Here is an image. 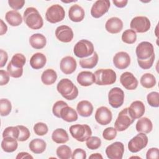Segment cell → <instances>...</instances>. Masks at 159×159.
Instances as JSON below:
<instances>
[{
	"instance_id": "6da1fadb",
	"label": "cell",
	"mask_w": 159,
	"mask_h": 159,
	"mask_svg": "<svg viewBox=\"0 0 159 159\" xmlns=\"http://www.w3.org/2000/svg\"><path fill=\"white\" fill-rule=\"evenodd\" d=\"M137 62L143 70L150 68L155 61V52L152 43L143 41L138 44L135 49Z\"/></svg>"
},
{
	"instance_id": "7a4b0ae2",
	"label": "cell",
	"mask_w": 159,
	"mask_h": 159,
	"mask_svg": "<svg viewBox=\"0 0 159 159\" xmlns=\"http://www.w3.org/2000/svg\"><path fill=\"white\" fill-rule=\"evenodd\" d=\"M23 20L27 26L33 30L40 29L43 25L42 17L39 11L34 7L25 9L23 14Z\"/></svg>"
},
{
	"instance_id": "3957f363",
	"label": "cell",
	"mask_w": 159,
	"mask_h": 159,
	"mask_svg": "<svg viewBox=\"0 0 159 159\" xmlns=\"http://www.w3.org/2000/svg\"><path fill=\"white\" fill-rule=\"evenodd\" d=\"M57 89L63 98L69 101L76 99L78 95V88L68 78L61 79L57 84Z\"/></svg>"
},
{
	"instance_id": "277c9868",
	"label": "cell",
	"mask_w": 159,
	"mask_h": 159,
	"mask_svg": "<svg viewBox=\"0 0 159 159\" xmlns=\"http://www.w3.org/2000/svg\"><path fill=\"white\" fill-rule=\"evenodd\" d=\"M95 83L99 86L111 85L114 84L117 78L116 72L109 68L99 69L94 73Z\"/></svg>"
},
{
	"instance_id": "5b68a950",
	"label": "cell",
	"mask_w": 159,
	"mask_h": 159,
	"mask_svg": "<svg viewBox=\"0 0 159 159\" xmlns=\"http://www.w3.org/2000/svg\"><path fill=\"white\" fill-rule=\"evenodd\" d=\"M70 134L77 141L83 142L86 141L92 135L91 127L87 124H75L70 127Z\"/></svg>"
},
{
	"instance_id": "8992f818",
	"label": "cell",
	"mask_w": 159,
	"mask_h": 159,
	"mask_svg": "<svg viewBox=\"0 0 159 159\" xmlns=\"http://www.w3.org/2000/svg\"><path fill=\"white\" fill-rule=\"evenodd\" d=\"M129 108L123 109L118 114V116L115 121L114 126L116 129L119 132L125 130L135 120Z\"/></svg>"
},
{
	"instance_id": "52a82bcc",
	"label": "cell",
	"mask_w": 159,
	"mask_h": 159,
	"mask_svg": "<svg viewBox=\"0 0 159 159\" xmlns=\"http://www.w3.org/2000/svg\"><path fill=\"white\" fill-rule=\"evenodd\" d=\"M94 52L93 43L86 39H81L74 46L73 53L78 58H84L91 56Z\"/></svg>"
},
{
	"instance_id": "ba28073f",
	"label": "cell",
	"mask_w": 159,
	"mask_h": 159,
	"mask_svg": "<svg viewBox=\"0 0 159 159\" xmlns=\"http://www.w3.org/2000/svg\"><path fill=\"white\" fill-rule=\"evenodd\" d=\"M65 17L64 8L60 4H56L50 6L45 12L46 20L52 24H56L61 22Z\"/></svg>"
},
{
	"instance_id": "9c48e42d",
	"label": "cell",
	"mask_w": 159,
	"mask_h": 159,
	"mask_svg": "<svg viewBox=\"0 0 159 159\" xmlns=\"http://www.w3.org/2000/svg\"><path fill=\"white\" fill-rule=\"evenodd\" d=\"M148 139L144 133H139L128 143V149L132 153H137L145 148L148 144Z\"/></svg>"
},
{
	"instance_id": "30bf717a",
	"label": "cell",
	"mask_w": 159,
	"mask_h": 159,
	"mask_svg": "<svg viewBox=\"0 0 159 159\" xmlns=\"http://www.w3.org/2000/svg\"><path fill=\"white\" fill-rule=\"evenodd\" d=\"M130 27L135 32L145 33L150 29L151 22L145 16H136L131 20Z\"/></svg>"
},
{
	"instance_id": "8fae6325",
	"label": "cell",
	"mask_w": 159,
	"mask_h": 159,
	"mask_svg": "<svg viewBox=\"0 0 159 159\" xmlns=\"http://www.w3.org/2000/svg\"><path fill=\"white\" fill-rule=\"evenodd\" d=\"M124 93L118 87L112 88L108 94V101L114 108H119L122 106L124 101Z\"/></svg>"
},
{
	"instance_id": "7c38bea8",
	"label": "cell",
	"mask_w": 159,
	"mask_h": 159,
	"mask_svg": "<svg viewBox=\"0 0 159 159\" xmlns=\"http://www.w3.org/2000/svg\"><path fill=\"white\" fill-rule=\"evenodd\" d=\"M110 1L108 0H98L92 6L91 15L94 18H99L108 12L110 7Z\"/></svg>"
},
{
	"instance_id": "4fadbf2b",
	"label": "cell",
	"mask_w": 159,
	"mask_h": 159,
	"mask_svg": "<svg viewBox=\"0 0 159 159\" xmlns=\"http://www.w3.org/2000/svg\"><path fill=\"white\" fill-rule=\"evenodd\" d=\"M105 152L109 159H122L124 153V145L120 142H115L108 145Z\"/></svg>"
},
{
	"instance_id": "5bb4252c",
	"label": "cell",
	"mask_w": 159,
	"mask_h": 159,
	"mask_svg": "<svg viewBox=\"0 0 159 159\" xmlns=\"http://www.w3.org/2000/svg\"><path fill=\"white\" fill-rule=\"evenodd\" d=\"M55 36L59 41L68 43L73 40L74 34L71 27L66 25H61L57 27L55 30Z\"/></svg>"
},
{
	"instance_id": "9a60e30c",
	"label": "cell",
	"mask_w": 159,
	"mask_h": 159,
	"mask_svg": "<svg viewBox=\"0 0 159 159\" xmlns=\"http://www.w3.org/2000/svg\"><path fill=\"white\" fill-rule=\"evenodd\" d=\"M112 119V114L111 110L106 106L98 107L95 113L96 121L101 125L109 124Z\"/></svg>"
},
{
	"instance_id": "2e32d148",
	"label": "cell",
	"mask_w": 159,
	"mask_h": 159,
	"mask_svg": "<svg viewBox=\"0 0 159 159\" xmlns=\"http://www.w3.org/2000/svg\"><path fill=\"white\" fill-rule=\"evenodd\" d=\"M120 82L123 87L127 90H134L138 86V80L130 72L125 71L120 76Z\"/></svg>"
},
{
	"instance_id": "e0dca14e",
	"label": "cell",
	"mask_w": 159,
	"mask_h": 159,
	"mask_svg": "<svg viewBox=\"0 0 159 159\" xmlns=\"http://www.w3.org/2000/svg\"><path fill=\"white\" fill-rule=\"evenodd\" d=\"M113 63L117 68L124 70L130 64V57L125 52H119L113 57Z\"/></svg>"
},
{
	"instance_id": "ac0fdd59",
	"label": "cell",
	"mask_w": 159,
	"mask_h": 159,
	"mask_svg": "<svg viewBox=\"0 0 159 159\" xmlns=\"http://www.w3.org/2000/svg\"><path fill=\"white\" fill-rule=\"evenodd\" d=\"M76 60L71 56L63 57L60 63V70L65 75L72 74L76 70Z\"/></svg>"
},
{
	"instance_id": "d6986e66",
	"label": "cell",
	"mask_w": 159,
	"mask_h": 159,
	"mask_svg": "<svg viewBox=\"0 0 159 159\" xmlns=\"http://www.w3.org/2000/svg\"><path fill=\"white\" fill-rule=\"evenodd\" d=\"M123 28V22L120 19L117 17L109 18L106 22L105 29L111 34H118Z\"/></svg>"
},
{
	"instance_id": "ffe728a7",
	"label": "cell",
	"mask_w": 159,
	"mask_h": 159,
	"mask_svg": "<svg viewBox=\"0 0 159 159\" xmlns=\"http://www.w3.org/2000/svg\"><path fill=\"white\" fill-rule=\"evenodd\" d=\"M84 16V10L78 4L72 5L68 10V17L73 22H80L83 20Z\"/></svg>"
},
{
	"instance_id": "44dd1931",
	"label": "cell",
	"mask_w": 159,
	"mask_h": 159,
	"mask_svg": "<svg viewBox=\"0 0 159 159\" xmlns=\"http://www.w3.org/2000/svg\"><path fill=\"white\" fill-rule=\"evenodd\" d=\"M77 82L82 86H89L95 82L94 73L89 71H83L78 73L77 76Z\"/></svg>"
},
{
	"instance_id": "7402d4cb",
	"label": "cell",
	"mask_w": 159,
	"mask_h": 159,
	"mask_svg": "<svg viewBox=\"0 0 159 159\" xmlns=\"http://www.w3.org/2000/svg\"><path fill=\"white\" fill-rule=\"evenodd\" d=\"M76 111L80 116L84 117L90 116L93 112V106L89 101H80L76 106Z\"/></svg>"
},
{
	"instance_id": "603a6c76",
	"label": "cell",
	"mask_w": 159,
	"mask_h": 159,
	"mask_svg": "<svg viewBox=\"0 0 159 159\" xmlns=\"http://www.w3.org/2000/svg\"><path fill=\"white\" fill-rule=\"evenodd\" d=\"M47 63V58L40 52L34 53L30 59V65L33 69L39 70L42 68Z\"/></svg>"
},
{
	"instance_id": "cb8c5ba5",
	"label": "cell",
	"mask_w": 159,
	"mask_h": 159,
	"mask_svg": "<svg viewBox=\"0 0 159 159\" xmlns=\"http://www.w3.org/2000/svg\"><path fill=\"white\" fill-rule=\"evenodd\" d=\"M129 110L135 119L140 118L145 113V107L141 101H135L130 105Z\"/></svg>"
},
{
	"instance_id": "d4e9b609",
	"label": "cell",
	"mask_w": 159,
	"mask_h": 159,
	"mask_svg": "<svg viewBox=\"0 0 159 159\" xmlns=\"http://www.w3.org/2000/svg\"><path fill=\"white\" fill-rule=\"evenodd\" d=\"M136 130L139 133L148 134L153 129V124L150 119L147 117H140L135 125Z\"/></svg>"
},
{
	"instance_id": "484cf974",
	"label": "cell",
	"mask_w": 159,
	"mask_h": 159,
	"mask_svg": "<svg viewBox=\"0 0 159 159\" xmlns=\"http://www.w3.org/2000/svg\"><path fill=\"white\" fill-rule=\"evenodd\" d=\"M29 43L35 49H42L44 48L47 43V39L45 35L37 33L32 35L29 38Z\"/></svg>"
},
{
	"instance_id": "4316f807",
	"label": "cell",
	"mask_w": 159,
	"mask_h": 159,
	"mask_svg": "<svg viewBox=\"0 0 159 159\" xmlns=\"http://www.w3.org/2000/svg\"><path fill=\"white\" fill-rule=\"evenodd\" d=\"M60 118L66 122H72L78 119V114L73 108L66 105L60 111Z\"/></svg>"
},
{
	"instance_id": "83f0119b",
	"label": "cell",
	"mask_w": 159,
	"mask_h": 159,
	"mask_svg": "<svg viewBox=\"0 0 159 159\" xmlns=\"http://www.w3.org/2000/svg\"><path fill=\"white\" fill-rule=\"evenodd\" d=\"M5 19L10 25L13 27L20 25L23 20L20 14L18 11L14 10L7 12L5 15Z\"/></svg>"
},
{
	"instance_id": "f1b7e54d",
	"label": "cell",
	"mask_w": 159,
	"mask_h": 159,
	"mask_svg": "<svg viewBox=\"0 0 159 159\" xmlns=\"http://www.w3.org/2000/svg\"><path fill=\"white\" fill-rule=\"evenodd\" d=\"M17 147V140L15 138L11 137H4L1 142V148L2 150L5 152L12 153L16 151Z\"/></svg>"
},
{
	"instance_id": "f546056e",
	"label": "cell",
	"mask_w": 159,
	"mask_h": 159,
	"mask_svg": "<svg viewBox=\"0 0 159 159\" xmlns=\"http://www.w3.org/2000/svg\"><path fill=\"white\" fill-rule=\"evenodd\" d=\"M47 147L46 142L41 139H35L31 140L29 144V148L35 154L43 153Z\"/></svg>"
},
{
	"instance_id": "4dcf8cb0",
	"label": "cell",
	"mask_w": 159,
	"mask_h": 159,
	"mask_svg": "<svg viewBox=\"0 0 159 159\" xmlns=\"http://www.w3.org/2000/svg\"><path fill=\"white\" fill-rule=\"evenodd\" d=\"M52 139L57 143H65L69 140V136L65 129L58 128L53 130L52 134Z\"/></svg>"
},
{
	"instance_id": "1f68e13d",
	"label": "cell",
	"mask_w": 159,
	"mask_h": 159,
	"mask_svg": "<svg viewBox=\"0 0 159 159\" xmlns=\"http://www.w3.org/2000/svg\"><path fill=\"white\" fill-rule=\"evenodd\" d=\"M57 79V72L51 68H48L43 71L41 75V81L45 85H52Z\"/></svg>"
},
{
	"instance_id": "d6a6232c",
	"label": "cell",
	"mask_w": 159,
	"mask_h": 159,
	"mask_svg": "<svg viewBox=\"0 0 159 159\" xmlns=\"http://www.w3.org/2000/svg\"><path fill=\"white\" fill-rule=\"evenodd\" d=\"M99 60L98 53L94 52L89 58H84L80 60V65L81 68L86 69H91L96 66Z\"/></svg>"
},
{
	"instance_id": "836d02e7",
	"label": "cell",
	"mask_w": 159,
	"mask_h": 159,
	"mask_svg": "<svg viewBox=\"0 0 159 159\" xmlns=\"http://www.w3.org/2000/svg\"><path fill=\"white\" fill-rule=\"evenodd\" d=\"M140 84L145 88L150 89L154 87L156 84V78L152 73H147L143 74L140 80Z\"/></svg>"
},
{
	"instance_id": "e575fe53",
	"label": "cell",
	"mask_w": 159,
	"mask_h": 159,
	"mask_svg": "<svg viewBox=\"0 0 159 159\" xmlns=\"http://www.w3.org/2000/svg\"><path fill=\"white\" fill-rule=\"evenodd\" d=\"M26 62L25 57L20 53L14 54L9 63L14 68H23V66L25 65Z\"/></svg>"
},
{
	"instance_id": "d590c367",
	"label": "cell",
	"mask_w": 159,
	"mask_h": 159,
	"mask_svg": "<svg viewBox=\"0 0 159 159\" xmlns=\"http://www.w3.org/2000/svg\"><path fill=\"white\" fill-rule=\"evenodd\" d=\"M123 42L127 44H133L137 40V34L132 29L125 30L122 34L121 37Z\"/></svg>"
},
{
	"instance_id": "8d00e7d4",
	"label": "cell",
	"mask_w": 159,
	"mask_h": 159,
	"mask_svg": "<svg viewBox=\"0 0 159 159\" xmlns=\"http://www.w3.org/2000/svg\"><path fill=\"white\" fill-rule=\"evenodd\" d=\"M57 157L60 159H69L71 158V150L66 145L59 146L56 150Z\"/></svg>"
},
{
	"instance_id": "74e56055",
	"label": "cell",
	"mask_w": 159,
	"mask_h": 159,
	"mask_svg": "<svg viewBox=\"0 0 159 159\" xmlns=\"http://www.w3.org/2000/svg\"><path fill=\"white\" fill-rule=\"evenodd\" d=\"M12 110L11 101L7 99H1L0 100V113L1 116H8Z\"/></svg>"
},
{
	"instance_id": "f35d334b",
	"label": "cell",
	"mask_w": 159,
	"mask_h": 159,
	"mask_svg": "<svg viewBox=\"0 0 159 159\" xmlns=\"http://www.w3.org/2000/svg\"><path fill=\"white\" fill-rule=\"evenodd\" d=\"M86 147L90 150H96L101 145V140L96 136H91L86 140Z\"/></svg>"
},
{
	"instance_id": "ab89813d",
	"label": "cell",
	"mask_w": 159,
	"mask_h": 159,
	"mask_svg": "<svg viewBox=\"0 0 159 159\" xmlns=\"http://www.w3.org/2000/svg\"><path fill=\"white\" fill-rule=\"evenodd\" d=\"M19 135V129L17 126H9L6 127L2 132V137H11L17 140Z\"/></svg>"
},
{
	"instance_id": "60d3db41",
	"label": "cell",
	"mask_w": 159,
	"mask_h": 159,
	"mask_svg": "<svg viewBox=\"0 0 159 159\" xmlns=\"http://www.w3.org/2000/svg\"><path fill=\"white\" fill-rule=\"evenodd\" d=\"M147 101L150 106L158 107L159 106V93L157 91L150 93L147 96Z\"/></svg>"
},
{
	"instance_id": "b9f144b4",
	"label": "cell",
	"mask_w": 159,
	"mask_h": 159,
	"mask_svg": "<svg viewBox=\"0 0 159 159\" xmlns=\"http://www.w3.org/2000/svg\"><path fill=\"white\" fill-rule=\"evenodd\" d=\"M35 134L39 136H43L46 135L48 133V128L46 124L43 122H37L36 123L33 127Z\"/></svg>"
},
{
	"instance_id": "7bdbcfd3",
	"label": "cell",
	"mask_w": 159,
	"mask_h": 159,
	"mask_svg": "<svg viewBox=\"0 0 159 159\" xmlns=\"http://www.w3.org/2000/svg\"><path fill=\"white\" fill-rule=\"evenodd\" d=\"M117 136V130L116 128L109 127L106 128L102 132V137L106 140H112Z\"/></svg>"
},
{
	"instance_id": "ee69618b",
	"label": "cell",
	"mask_w": 159,
	"mask_h": 159,
	"mask_svg": "<svg viewBox=\"0 0 159 159\" xmlns=\"http://www.w3.org/2000/svg\"><path fill=\"white\" fill-rule=\"evenodd\" d=\"M17 127L19 129V135L17 140L19 142H24L28 140L30 136V133L28 128L22 125H19Z\"/></svg>"
},
{
	"instance_id": "f6af8a7d",
	"label": "cell",
	"mask_w": 159,
	"mask_h": 159,
	"mask_svg": "<svg viewBox=\"0 0 159 159\" xmlns=\"http://www.w3.org/2000/svg\"><path fill=\"white\" fill-rule=\"evenodd\" d=\"M7 71L9 74L10 76L14 78H18L22 76L23 74V68L19 69L14 68L9 63L7 66Z\"/></svg>"
},
{
	"instance_id": "bcb514c9",
	"label": "cell",
	"mask_w": 159,
	"mask_h": 159,
	"mask_svg": "<svg viewBox=\"0 0 159 159\" xmlns=\"http://www.w3.org/2000/svg\"><path fill=\"white\" fill-rule=\"evenodd\" d=\"M66 105H68V104L63 101L60 100L57 101L53 104L52 107V112L53 115L58 118H60V111L64 106Z\"/></svg>"
},
{
	"instance_id": "7dc6e473",
	"label": "cell",
	"mask_w": 159,
	"mask_h": 159,
	"mask_svg": "<svg viewBox=\"0 0 159 159\" xmlns=\"http://www.w3.org/2000/svg\"><path fill=\"white\" fill-rule=\"evenodd\" d=\"M9 6L14 11L20 9L23 7L25 1L24 0H9L8 1Z\"/></svg>"
},
{
	"instance_id": "c3c4849f",
	"label": "cell",
	"mask_w": 159,
	"mask_h": 159,
	"mask_svg": "<svg viewBox=\"0 0 159 159\" xmlns=\"http://www.w3.org/2000/svg\"><path fill=\"white\" fill-rule=\"evenodd\" d=\"M72 159H86V153L85 150L82 148H76L73 153L71 154Z\"/></svg>"
},
{
	"instance_id": "681fc988",
	"label": "cell",
	"mask_w": 159,
	"mask_h": 159,
	"mask_svg": "<svg viewBox=\"0 0 159 159\" xmlns=\"http://www.w3.org/2000/svg\"><path fill=\"white\" fill-rule=\"evenodd\" d=\"M159 150L158 148L153 147L148 149L146 153V158L147 159H153V158H158Z\"/></svg>"
},
{
	"instance_id": "f907efd6",
	"label": "cell",
	"mask_w": 159,
	"mask_h": 159,
	"mask_svg": "<svg viewBox=\"0 0 159 159\" xmlns=\"http://www.w3.org/2000/svg\"><path fill=\"white\" fill-rule=\"evenodd\" d=\"M9 74L7 71L5 70H0V85L4 86L7 84L9 81Z\"/></svg>"
},
{
	"instance_id": "816d5d0a",
	"label": "cell",
	"mask_w": 159,
	"mask_h": 159,
	"mask_svg": "<svg viewBox=\"0 0 159 159\" xmlns=\"http://www.w3.org/2000/svg\"><path fill=\"white\" fill-rule=\"evenodd\" d=\"M0 56H1V60H0V67L2 68L6 64L8 59V55L7 53L2 49L0 50Z\"/></svg>"
},
{
	"instance_id": "f5cc1de1",
	"label": "cell",
	"mask_w": 159,
	"mask_h": 159,
	"mask_svg": "<svg viewBox=\"0 0 159 159\" xmlns=\"http://www.w3.org/2000/svg\"><path fill=\"white\" fill-rule=\"evenodd\" d=\"M113 4L117 7L119 8H122L124 7L128 3V1L127 0H122V1H116L114 0L112 1Z\"/></svg>"
},
{
	"instance_id": "db71d44e",
	"label": "cell",
	"mask_w": 159,
	"mask_h": 159,
	"mask_svg": "<svg viewBox=\"0 0 159 159\" xmlns=\"http://www.w3.org/2000/svg\"><path fill=\"white\" fill-rule=\"evenodd\" d=\"M17 159H22V158H33V157L27 152H19L16 157Z\"/></svg>"
},
{
	"instance_id": "11a10c76",
	"label": "cell",
	"mask_w": 159,
	"mask_h": 159,
	"mask_svg": "<svg viewBox=\"0 0 159 159\" xmlns=\"http://www.w3.org/2000/svg\"><path fill=\"white\" fill-rule=\"evenodd\" d=\"M1 21V30H0V35H2L6 33L7 30V26L6 25V24L3 22V20L2 19L0 20Z\"/></svg>"
},
{
	"instance_id": "9f6ffc18",
	"label": "cell",
	"mask_w": 159,
	"mask_h": 159,
	"mask_svg": "<svg viewBox=\"0 0 159 159\" xmlns=\"http://www.w3.org/2000/svg\"><path fill=\"white\" fill-rule=\"evenodd\" d=\"M89 158H96V159H102L103 157L99 153H93L89 157Z\"/></svg>"
}]
</instances>
